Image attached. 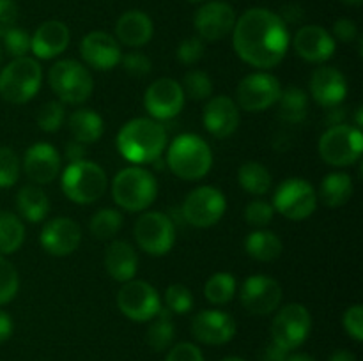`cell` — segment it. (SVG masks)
<instances>
[{"label":"cell","instance_id":"obj_18","mask_svg":"<svg viewBox=\"0 0 363 361\" xmlns=\"http://www.w3.org/2000/svg\"><path fill=\"white\" fill-rule=\"evenodd\" d=\"M234 25H236V13L230 4L222 2V0L204 4L195 14V28L199 32V38L209 42L225 38L229 32H233Z\"/></svg>","mask_w":363,"mask_h":361},{"label":"cell","instance_id":"obj_60","mask_svg":"<svg viewBox=\"0 0 363 361\" xmlns=\"http://www.w3.org/2000/svg\"><path fill=\"white\" fill-rule=\"evenodd\" d=\"M188 2H194V4H197V2H204V0H188Z\"/></svg>","mask_w":363,"mask_h":361},{"label":"cell","instance_id":"obj_56","mask_svg":"<svg viewBox=\"0 0 363 361\" xmlns=\"http://www.w3.org/2000/svg\"><path fill=\"white\" fill-rule=\"evenodd\" d=\"M286 361H318L315 360L312 354H307V353H293L287 356Z\"/></svg>","mask_w":363,"mask_h":361},{"label":"cell","instance_id":"obj_50","mask_svg":"<svg viewBox=\"0 0 363 361\" xmlns=\"http://www.w3.org/2000/svg\"><path fill=\"white\" fill-rule=\"evenodd\" d=\"M333 35L342 42H351L358 38V27L350 18H340L333 23Z\"/></svg>","mask_w":363,"mask_h":361},{"label":"cell","instance_id":"obj_25","mask_svg":"<svg viewBox=\"0 0 363 361\" xmlns=\"http://www.w3.org/2000/svg\"><path fill=\"white\" fill-rule=\"evenodd\" d=\"M69 28L59 20H50L39 25L34 35H30V52L38 59L48 60L59 57L69 46Z\"/></svg>","mask_w":363,"mask_h":361},{"label":"cell","instance_id":"obj_40","mask_svg":"<svg viewBox=\"0 0 363 361\" xmlns=\"http://www.w3.org/2000/svg\"><path fill=\"white\" fill-rule=\"evenodd\" d=\"M66 110L60 101H48L39 108L38 112V126L46 133H55L62 127Z\"/></svg>","mask_w":363,"mask_h":361},{"label":"cell","instance_id":"obj_16","mask_svg":"<svg viewBox=\"0 0 363 361\" xmlns=\"http://www.w3.org/2000/svg\"><path fill=\"white\" fill-rule=\"evenodd\" d=\"M183 87L174 78H158L144 94V106L151 117L158 120L174 119L184 106Z\"/></svg>","mask_w":363,"mask_h":361},{"label":"cell","instance_id":"obj_47","mask_svg":"<svg viewBox=\"0 0 363 361\" xmlns=\"http://www.w3.org/2000/svg\"><path fill=\"white\" fill-rule=\"evenodd\" d=\"M342 326L347 335L357 342L363 340V306L362 304H351L342 317Z\"/></svg>","mask_w":363,"mask_h":361},{"label":"cell","instance_id":"obj_9","mask_svg":"<svg viewBox=\"0 0 363 361\" xmlns=\"http://www.w3.org/2000/svg\"><path fill=\"white\" fill-rule=\"evenodd\" d=\"M272 205L284 218L301 222L314 214L318 207V193L308 180L301 177H289L279 184Z\"/></svg>","mask_w":363,"mask_h":361},{"label":"cell","instance_id":"obj_61","mask_svg":"<svg viewBox=\"0 0 363 361\" xmlns=\"http://www.w3.org/2000/svg\"><path fill=\"white\" fill-rule=\"evenodd\" d=\"M0 62H2V50H0Z\"/></svg>","mask_w":363,"mask_h":361},{"label":"cell","instance_id":"obj_20","mask_svg":"<svg viewBox=\"0 0 363 361\" xmlns=\"http://www.w3.org/2000/svg\"><path fill=\"white\" fill-rule=\"evenodd\" d=\"M82 243V229L74 219L59 216L53 218L43 227L41 246L46 253L55 257H66L77 251Z\"/></svg>","mask_w":363,"mask_h":361},{"label":"cell","instance_id":"obj_8","mask_svg":"<svg viewBox=\"0 0 363 361\" xmlns=\"http://www.w3.org/2000/svg\"><path fill=\"white\" fill-rule=\"evenodd\" d=\"M319 156L332 166H350L362 158L363 134L362 130L350 124L330 126L323 133L318 144Z\"/></svg>","mask_w":363,"mask_h":361},{"label":"cell","instance_id":"obj_41","mask_svg":"<svg viewBox=\"0 0 363 361\" xmlns=\"http://www.w3.org/2000/svg\"><path fill=\"white\" fill-rule=\"evenodd\" d=\"M20 289V278L14 265L0 255V304L14 299Z\"/></svg>","mask_w":363,"mask_h":361},{"label":"cell","instance_id":"obj_35","mask_svg":"<svg viewBox=\"0 0 363 361\" xmlns=\"http://www.w3.org/2000/svg\"><path fill=\"white\" fill-rule=\"evenodd\" d=\"M25 241V227L14 212L0 211V255L20 250Z\"/></svg>","mask_w":363,"mask_h":361},{"label":"cell","instance_id":"obj_38","mask_svg":"<svg viewBox=\"0 0 363 361\" xmlns=\"http://www.w3.org/2000/svg\"><path fill=\"white\" fill-rule=\"evenodd\" d=\"M183 92L184 96H188L190 99H195V101H202V99H208L209 96L213 94V81L209 78L208 73L204 71H188L184 74L183 80Z\"/></svg>","mask_w":363,"mask_h":361},{"label":"cell","instance_id":"obj_42","mask_svg":"<svg viewBox=\"0 0 363 361\" xmlns=\"http://www.w3.org/2000/svg\"><path fill=\"white\" fill-rule=\"evenodd\" d=\"M165 304L172 314H188L194 306L191 290L183 283H172V285L167 287Z\"/></svg>","mask_w":363,"mask_h":361},{"label":"cell","instance_id":"obj_23","mask_svg":"<svg viewBox=\"0 0 363 361\" xmlns=\"http://www.w3.org/2000/svg\"><path fill=\"white\" fill-rule=\"evenodd\" d=\"M23 170L34 184H48L59 176L60 154L52 144L39 142L30 145L25 152Z\"/></svg>","mask_w":363,"mask_h":361},{"label":"cell","instance_id":"obj_15","mask_svg":"<svg viewBox=\"0 0 363 361\" xmlns=\"http://www.w3.org/2000/svg\"><path fill=\"white\" fill-rule=\"evenodd\" d=\"M241 304L254 315H269L282 301V287L268 275L248 276L240 290Z\"/></svg>","mask_w":363,"mask_h":361},{"label":"cell","instance_id":"obj_54","mask_svg":"<svg viewBox=\"0 0 363 361\" xmlns=\"http://www.w3.org/2000/svg\"><path fill=\"white\" fill-rule=\"evenodd\" d=\"M342 119H344V112L342 108H339V106H333V108H328V124L330 126H337V124H342Z\"/></svg>","mask_w":363,"mask_h":361},{"label":"cell","instance_id":"obj_37","mask_svg":"<svg viewBox=\"0 0 363 361\" xmlns=\"http://www.w3.org/2000/svg\"><path fill=\"white\" fill-rule=\"evenodd\" d=\"M236 294V278L230 273H215L204 285V297L211 304H225Z\"/></svg>","mask_w":363,"mask_h":361},{"label":"cell","instance_id":"obj_36","mask_svg":"<svg viewBox=\"0 0 363 361\" xmlns=\"http://www.w3.org/2000/svg\"><path fill=\"white\" fill-rule=\"evenodd\" d=\"M123 214L117 209L103 207L98 212H94V216L91 218V223H89V229H91L92 236L105 241L113 239L119 234V230L123 229Z\"/></svg>","mask_w":363,"mask_h":361},{"label":"cell","instance_id":"obj_5","mask_svg":"<svg viewBox=\"0 0 363 361\" xmlns=\"http://www.w3.org/2000/svg\"><path fill=\"white\" fill-rule=\"evenodd\" d=\"M60 186L74 204H92L105 195L108 179L98 163L82 159L66 166L60 176Z\"/></svg>","mask_w":363,"mask_h":361},{"label":"cell","instance_id":"obj_13","mask_svg":"<svg viewBox=\"0 0 363 361\" xmlns=\"http://www.w3.org/2000/svg\"><path fill=\"white\" fill-rule=\"evenodd\" d=\"M282 94L279 78L273 74L257 71V73L247 74L238 84L236 88V105L245 112H264L277 105Z\"/></svg>","mask_w":363,"mask_h":361},{"label":"cell","instance_id":"obj_11","mask_svg":"<svg viewBox=\"0 0 363 361\" xmlns=\"http://www.w3.org/2000/svg\"><path fill=\"white\" fill-rule=\"evenodd\" d=\"M227 209L225 195L215 186H199L184 198L181 216L197 229H208L223 218Z\"/></svg>","mask_w":363,"mask_h":361},{"label":"cell","instance_id":"obj_55","mask_svg":"<svg viewBox=\"0 0 363 361\" xmlns=\"http://www.w3.org/2000/svg\"><path fill=\"white\" fill-rule=\"evenodd\" d=\"M330 361H358V360L357 356H354V353H351V350L339 349L330 356Z\"/></svg>","mask_w":363,"mask_h":361},{"label":"cell","instance_id":"obj_45","mask_svg":"<svg viewBox=\"0 0 363 361\" xmlns=\"http://www.w3.org/2000/svg\"><path fill=\"white\" fill-rule=\"evenodd\" d=\"M121 60H123L124 71L133 78H145L152 69L151 59L142 52H130Z\"/></svg>","mask_w":363,"mask_h":361},{"label":"cell","instance_id":"obj_30","mask_svg":"<svg viewBox=\"0 0 363 361\" xmlns=\"http://www.w3.org/2000/svg\"><path fill=\"white\" fill-rule=\"evenodd\" d=\"M16 207L27 222L39 223L48 216L50 200L38 184H27L18 191Z\"/></svg>","mask_w":363,"mask_h":361},{"label":"cell","instance_id":"obj_3","mask_svg":"<svg viewBox=\"0 0 363 361\" xmlns=\"http://www.w3.org/2000/svg\"><path fill=\"white\" fill-rule=\"evenodd\" d=\"M167 165L174 176L184 180H197L208 176L213 165V152L208 142L194 133L174 138L167 152Z\"/></svg>","mask_w":363,"mask_h":361},{"label":"cell","instance_id":"obj_22","mask_svg":"<svg viewBox=\"0 0 363 361\" xmlns=\"http://www.w3.org/2000/svg\"><path fill=\"white\" fill-rule=\"evenodd\" d=\"M294 52L307 62H325L335 53V39L319 25H305L293 39Z\"/></svg>","mask_w":363,"mask_h":361},{"label":"cell","instance_id":"obj_4","mask_svg":"<svg viewBox=\"0 0 363 361\" xmlns=\"http://www.w3.org/2000/svg\"><path fill=\"white\" fill-rule=\"evenodd\" d=\"M158 195L155 176L144 166L123 168L112 180V197L121 209L140 212L147 209Z\"/></svg>","mask_w":363,"mask_h":361},{"label":"cell","instance_id":"obj_26","mask_svg":"<svg viewBox=\"0 0 363 361\" xmlns=\"http://www.w3.org/2000/svg\"><path fill=\"white\" fill-rule=\"evenodd\" d=\"M105 268L116 282H130L135 278L138 269L137 251L128 241H112L105 251Z\"/></svg>","mask_w":363,"mask_h":361},{"label":"cell","instance_id":"obj_2","mask_svg":"<svg viewBox=\"0 0 363 361\" xmlns=\"http://www.w3.org/2000/svg\"><path fill=\"white\" fill-rule=\"evenodd\" d=\"M167 147L165 127L149 117L131 119L117 133V151L135 165L156 163Z\"/></svg>","mask_w":363,"mask_h":361},{"label":"cell","instance_id":"obj_31","mask_svg":"<svg viewBox=\"0 0 363 361\" xmlns=\"http://www.w3.org/2000/svg\"><path fill=\"white\" fill-rule=\"evenodd\" d=\"M245 250L252 258L259 262H272L282 255L284 244L275 232L255 230L245 239Z\"/></svg>","mask_w":363,"mask_h":361},{"label":"cell","instance_id":"obj_53","mask_svg":"<svg viewBox=\"0 0 363 361\" xmlns=\"http://www.w3.org/2000/svg\"><path fill=\"white\" fill-rule=\"evenodd\" d=\"M85 144H80V142L73 140L69 142V144L66 145V156L67 159H69V163H74V161H82V159H85Z\"/></svg>","mask_w":363,"mask_h":361},{"label":"cell","instance_id":"obj_19","mask_svg":"<svg viewBox=\"0 0 363 361\" xmlns=\"http://www.w3.org/2000/svg\"><path fill=\"white\" fill-rule=\"evenodd\" d=\"M80 53L84 62L96 71L113 69L123 59L121 45L108 32H89L80 42Z\"/></svg>","mask_w":363,"mask_h":361},{"label":"cell","instance_id":"obj_58","mask_svg":"<svg viewBox=\"0 0 363 361\" xmlns=\"http://www.w3.org/2000/svg\"><path fill=\"white\" fill-rule=\"evenodd\" d=\"M220 361H247V360H243V357H240V356H227Z\"/></svg>","mask_w":363,"mask_h":361},{"label":"cell","instance_id":"obj_27","mask_svg":"<svg viewBox=\"0 0 363 361\" xmlns=\"http://www.w3.org/2000/svg\"><path fill=\"white\" fill-rule=\"evenodd\" d=\"M155 34L152 20L142 11H128L117 20L116 35L117 41L130 48H140L147 45Z\"/></svg>","mask_w":363,"mask_h":361},{"label":"cell","instance_id":"obj_57","mask_svg":"<svg viewBox=\"0 0 363 361\" xmlns=\"http://www.w3.org/2000/svg\"><path fill=\"white\" fill-rule=\"evenodd\" d=\"M362 112H363V108H358V110H357V127H358V130H360L362 124H363V120H362Z\"/></svg>","mask_w":363,"mask_h":361},{"label":"cell","instance_id":"obj_12","mask_svg":"<svg viewBox=\"0 0 363 361\" xmlns=\"http://www.w3.org/2000/svg\"><path fill=\"white\" fill-rule=\"evenodd\" d=\"M312 329L311 311L300 303H291L280 308L272 322V342L284 347L286 350H294L303 345Z\"/></svg>","mask_w":363,"mask_h":361},{"label":"cell","instance_id":"obj_44","mask_svg":"<svg viewBox=\"0 0 363 361\" xmlns=\"http://www.w3.org/2000/svg\"><path fill=\"white\" fill-rule=\"evenodd\" d=\"M275 216V209L266 200H252L245 207V219L252 227H266L272 223Z\"/></svg>","mask_w":363,"mask_h":361},{"label":"cell","instance_id":"obj_34","mask_svg":"<svg viewBox=\"0 0 363 361\" xmlns=\"http://www.w3.org/2000/svg\"><path fill=\"white\" fill-rule=\"evenodd\" d=\"M241 188L250 195H264L272 188V173L262 163L247 161L238 170Z\"/></svg>","mask_w":363,"mask_h":361},{"label":"cell","instance_id":"obj_29","mask_svg":"<svg viewBox=\"0 0 363 361\" xmlns=\"http://www.w3.org/2000/svg\"><path fill=\"white\" fill-rule=\"evenodd\" d=\"M67 126L73 134V140L80 142V144H94L105 131L101 115L89 108L74 110L67 119Z\"/></svg>","mask_w":363,"mask_h":361},{"label":"cell","instance_id":"obj_49","mask_svg":"<svg viewBox=\"0 0 363 361\" xmlns=\"http://www.w3.org/2000/svg\"><path fill=\"white\" fill-rule=\"evenodd\" d=\"M18 20V6L14 0H0V38L14 27Z\"/></svg>","mask_w":363,"mask_h":361},{"label":"cell","instance_id":"obj_17","mask_svg":"<svg viewBox=\"0 0 363 361\" xmlns=\"http://www.w3.org/2000/svg\"><path fill=\"white\" fill-rule=\"evenodd\" d=\"M191 335L206 345H223L236 336V321L222 310H202L191 319Z\"/></svg>","mask_w":363,"mask_h":361},{"label":"cell","instance_id":"obj_14","mask_svg":"<svg viewBox=\"0 0 363 361\" xmlns=\"http://www.w3.org/2000/svg\"><path fill=\"white\" fill-rule=\"evenodd\" d=\"M117 306L130 321L149 322L162 308L160 294L144 280H130L117 292Z\"/></svg>","mask_w":363,"mask_h":361},{"label":"cell","instance_id":"obj_28","mask_svg":"<svg viewBox=\"0 0 363 361\" xmlns=\"http://www.w3.org/2000/svg\"><path fill=\"white\" fill-rule=\"evenodd\" d=\"M353 191L354 184L350 173L332 172L321 180L318 198H321L326 207L337 209L350 202V198L353 197Z\"/></svg>","mask_w":363,"mask_h":361},{"label":"cell","instance_id":"obj_32","mask_svg":"<svg viewBox=\"0 0 363 361\" xmlns=\"http://www.w3.org/2000/svg\"><path fill=\"white\" fill-rule=\"evenodd\" d=\"M174 336H176V328L172 322V311L167 306H162L156 317L151 319V324L145 333L147 345L156 353H162L172 345Z\"/></svg>","mask_w":363,"mask_h":361},{"label":"cell","instance_id":"obj_46","mask_svg":"<svg viewBox=\"0 0 363 361\" xmlns=\"http://www.w3.org/2000/svg\"><path fill=\"white\" fill-rule=\"evenodd\" d=\"M204 57V41L201 38H186L177 46V60L186 66L197 64Z\"/></svg>","mask_w":363,"mask_h":361},{"label":"cell","instance_id":"obj_6","mask_svg":"<svg viewBox=\"0 0 363 361\" xmlns=\"http://www.w3.org/2000/svg\"><path fill=\"white\" fill-rule=\"evenodd\" d=\"M41 66L32 57L11 60L0 73V96L13 105L28 103L41 88Z\"/></svg>","mask_w":363,"mask_h":361},{"label":"cell","instance_id":"obj_43","mask_svg":"<svg viewBox=\"0 0 363 361\" xmlns=\"http://www.w3.org/2000/svg\"><path fill=\"white\" fill-rule=\"evenodd\" d=\"M4 48L11 57H25L30 52V35L23 28L13 27L9 32L4 35Z\"/></svg>","mask_w":363,"mask_h":361},{"label":"cell","instance_id":"obj_39","mask_svg":"<svg viewBox=\"0 0 363 361\" xmlns=\"http://www.w3.org/2000/svg\"><path fill=\"white\" fill-rule=\"evenodd\" d=\"M20 158L11 147H0V188H11L20 179Z\"/></svg>","mask_w":363,"mask_h":361},{"label":"cell","instance_id":"obj_33","mask_svg":"<svg viewBox=\"0 0 363 361\" xmlns=\"http://www.w3.org/2000/svg\"><path fill=\"white\" fill-rule=\"evenodd\" d=\"M279 117L287 124H300L307 119L308 98L307 92L300 87H287L282 91L279 101Z\"/></svg>","mask_w":363,"mask_h":361},{"label":"cell","instance_id":"obj_10","mask_svg":"<svg viewBox=\"0 0 363 361\" xmlns=\"http://www.w3.org/2000/svg\"><path fill=\"white\" fill-rule=\"evenodd\" d=\"M133 234L140 250L152 257L167 255L176 243V225L172 218L160 211L144 212L135 222Z\"/></svg>","mask_w":363,"mask_h":361},{"label":"cell","instance_id":"obj_52","mask_svg":"<svg viewBox=\"0 0 363 361\" xmlns=\"http://www.w3.org/2000/svg\"><path fill=\"white\" fill-rule=\"evenodd\" d=\"M13 331H14L13 317H11L7 311L0 310V343L7 342V340L13 336Z\"/></svg>","mask_w":363,"mask_h":361},{"label":"cell","instance_id":"obj_59","mask_svg":"<svg viewBox=\"0 0 363 361\" xmlns=\"http://www.w3.org/2000/svg\"><path fill=\"white\" fill-rule=\"evenodd\" d=\"M344 2H347V4H353V6H360V4H362V0H344Z\"/></svg>","mask_w":363,"mask_h":361},{"label":"cell","instance_id":"obj_21","mask_svg":"<svg viewBox=\"0 0 363 361\" xmlns=\"http://www.w3.org/2000/svg\"><path fill=\"white\" fill-rule=\"evenodd\" d=\"M202 122L215 138H227L240 126V106L229 96H215L204 106Z\"/></svg>","mask_w":363,"mask_h":361},{"label":"cell","instance_id":"obj_7","mask_svg":"<svg viewBox=\"0 0 363 361\" xmlns=\"http://www.w3.org/2000/svg\"><path fill=\"white\" fill-rule=\"evenodd\" d=\"M48 84L59 96L60 103L82 105L87 101L94 88L92 74L87 67L74 59H62L50 67Z\"/></svg>","mask_w":363,"mask_h":361},{"label":"cell","instance_id":"obj_1","mask_svg":"<svg viewBox=\"0 0 363 361\" xmlns=\"http://www.w3.org/2000/svg\"><path fill=\"white\" fill-rule=\"evenodd\" d=\"M289 30L280 14L264 7L248 9L233 28V45L241 60L257 69L279 66L289 50Z\"/></svg>","mask_w":363,"mask_h":361},{"label":"cell","instance_id":"obj_48","mask_svg":"<svg viewBox=\"0 0 363 361\" xmlns=\"http://www.w3.org/2000/svg\"><path fill=\"white\" fill-rule=\"evenodd\" d=\"M165 361H204V354L195 343L179 342L170 347Z\"/></svg>","mask_w":363,"mask_h":361},{"label":"cell","instance_id":"obj_24","mask_svg":"<svg viewBox=\"0 0 363 361\" xmlns=\"http://www.w3.org/2000/svg\"><path fill=\"white\" fill-rule=\"evenodd\" d=\"M311 94L314 101L325 108L339 106L347 94L346 76L337 67H318L311 78Z\"/></svg>","mask_w":363,"mask_h":361},{"label":"cell","instance_id":"obj_51","mask_svg":"<svg viewBox=\"0 0 363 361\" xmlns=\"http://www.w3.org/2000/svg\"><path fill=\"white\" fill-rule=\"evenodd\" d=\"M287 356H289V350H286L284 347L272 342L262 349L261 361H286Z\"/></svg>","mask_w":363,"mask_h":361}]
</instances>
